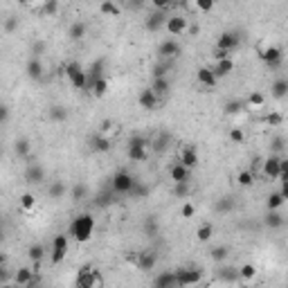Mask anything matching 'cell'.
Segmentation results:
<instances>
[{
    "mask_svg": "<svg viewBox=\"0 0 288 288\" xmlns=\"http://www.w3.org/2000/svg\"><path fill=\"white\" fill-rule=\"evenodd\" d=\"M50 194H52V196H57V198H61V196L65 194V187L61 185V182H57V185H54V187L50 189Z\"/></svg>",
    "mask_w": 288,
    "mask_h": 288,
    "instance_id": "obj_49",
    "label": "cell"
},
{
    "mask_svg": "<svg viewBox=\"0 0 288 288\" xmlns=\"http://www.w3.org/2000/svg\"><path fill=\"white\" fill-rule=\"evenodd\" d=\"M194 5H196V9H198V12L210 14L214 7H216V0H194Z\"/></svg>",
    "mask_w": 288,
    "mask_h": 288,
    "instance_id": "obj_41",
    "label": "cell"
},
{
    "mask_svg": "<svg viewBox=\"0 0 288 288\" xmlns=\"http://www.w3.org/2000/svg\"><path fill=\"white\" fill-rule=\"evenodd\" d=\"M99 77H104V61H95L93 65L88 68V88H90V83L93 81H97Z\"/></svg>",
    "mask_w": 288,
    "mask_h": 288,
    "instance_id": "obj_29",
    "label": "cell"
},
{
    "mask_svg": "<svg viewBox=\"0 0 288 288\" xmlns=\"http://www.w3.org/2000/svg\"><path fill=\"white\" fill-rule=\"evenodd\" d=\"M189 171H192V169H187L185 165L176 162V165L171 167L169 176H171V180L176 182V185H185V182H189Z\"/></svg>",
    "mask_w": 288,
    "mask_h": 288,
    "instance_id": "obj_18",
    "label": "cell"
},
{
    "mask_svg": "<svg viewBox=\"0 0 288 288\" xmlns=\"http://www.w3.org/2000/svg\"><path fill=\"white\" fill-rule=\"evenodd\" d=\"M144 228L149 230V234H155V232H158V225H155V221H147V223H144Z\"/></svg>",
    "mask_w": 288,
    "mask_h": 288,
    "instance_id": "obj_52",
    "label": "cell"
},
{
    "mask_svg": "<svg viewBox=\"0 0 288 288\" xmlns=\"http://www.w3.org/2000/svg\"><path fill=\"white\" fill-rule=\"evenodd\" d=\"M50 117H52V119H57V122L65 119V111H63V106H54L52 111H50Z\"/></svg>",
    "mask_w": 288,
    "mask_h": 288,
    "instance_id": "obj_47",
    "label": "cell"
},
{
    "mask_svg": "<svg viewBox=\"0 0 288 288\" xmlns=\"http://www.w3.org/2000/svg\"><path fill=\"white\" fill-rule=\"evenodd\" d=\"M243 108H246V104H241V101H230L228 104V113H241Z\"/></svg>",
    "mask_w": 288,
    "mask_h": 288,
    "instance_id": "obj_48",
    "label": "cell"
},
{
    "mask_svg": "<svg viewBox=\"0 0 288 288\" xmlns=\"http://www.w3.org/2000/svg\"><path fill=\"white\" fill-rule=\"evenodd\" d=\"M18 207H20L25 214H32L36 207H38V200H36L34 194H30V192H27V194H23L20 198H18Z\"/></svg>",
    "mask_w": 288,
    "mask_h": 288,
    "instance_id": "obj_20",
    "label": "cell"
},
{
    "mask_svg": "<svg viewBox=\"0 0 288 288\" xmlns=\"http://www.w3.org/2000/svg\"><path fill=\"white\" fill-rule=\"evenodd\" d=\"M230 140L234 142V144H243L246 135H243V131H241V129H232V131H230Z\"/></svg>",
    "mask_w": 288,
    "mask_h": 288,
    "instance_id": "obj_46",
    "label": "cell"
},
{
    "mask_svg": "<svg viewBox=\"0 0 288 288\" xmlns=\"http://www.w3.org/2000/svg\"><path fill=\"white\" fill-rule=\"evenodd\" d=\"M111 147H113V140L104 137L101 133H97V135H95V140H93V149H95V151L106 153V151H111Z\"/></svg>",
    "mask_w": 288,
    "mask_h": 288,
    "instance_id": "obj_28",
    "label": "cell"
},
{
    "mask_svg": "<svg viewBox=\"0 0 288 288\" xmlns=\"http://www.w3.org/2000/svg\"><path fill=\"white\" fill-rule=\"evenodd\" d=\"M86 32H88V27H86V23H72L70 25V38L72 41H83L86 38Z\"/></svg>",
    "mask_w": 288,
    "mask_h": 288,
    "instance_id": "obj_31",
    "label": "cell"
},
{
    "mask_svg": "<svg viewBox=\"0 0 288 288\" xmlns=\"http://www.w3.org/2000/svg\"><path fill=\"white\" fill-rule=\"evenodd\" d=\"M14 30H16V18H7L5 32H14Z\"/></svg>",
    "mask_w": 288,
    "mask_h": 288,
    "instance_id": "obj_53",
    "label": "cell"
},
{
    "mask_svg": "<svg viewBox=\"0 0 288 288\" xmlns=\"http://www.w3.org/2000/svg\"><path fill=\"white\" fill-rule=\"evenodd\" d=\"M27 75L32 77V79H38V77H43V63L38 59H32L30 63H27Z\"/></svg>",
    "mask_w": 288,
    "mask_h": 288,
    "instance_id": "obj_36",
    "label": "cell"
},
{
    "mask_svg": "<svg viewBox=\"0 0 288 288\" xmlns=\"http://www.w3.org/2000/svg\"><path fill=\"white\" fill-rule=\"evenodd\" d=\"M27 180L30 182H36V185H41L43 180H45V171H43V167H38V165H30V169H27Z\"/></svg>",
    "mask_w": 288,
    "mask_h": 288,
    "instance_id": "obj_27",
    "label": "cell"
},
{
    "mask_svg": "<svg viewBox=\"0 0 288 288\" xmlns=\"http://www.w3.org/2000/svg\"><path fill=\"white\" fill-rule=\"evenodd\" d=\"M212 70L216 72L218 79H223L230 72H234V59H232V57H228V59H216L212 65Z\"/></svg>",
    "mask_w": 288,
    "mask_h": 288,
    "instance_id": "obj_17",
    "label": "cell"
},
{
    "mask_svg": "<svg viewBox=\"0 0 288 288\" xmlns=\"http://www.w3.org/2000/svg\"><path fill=\"white\" fill-rule=\"evenodd\" d=\"M203 272L198 268H180L176 272V279H178V286H194V284L200 282Z\"/></svg>",
    "mask_w": 288,
    "mask_h": 288,
    "instance_id": "obj_10",
    "label": "cell"
},
{
    "mask_svg": "<svg viewBox=\"0 0 288 288\" xmlns=\"http://www.w3.org/2000/svg\"><path fill=\"white\" fill-rule=\"evenodd\" d=\"M65 77H68V81L72 83V88H77V90L88 88V70H83L77 61L68 63V68H65Z\"/></svg>",
    "mask_w": 288,
    "mask_h": 288,
    "instance_id": "obj_2",
    "label": "cell"
},
{
    "mask_svg": "<svg viewBox=\"0 0 288 288\" xmlns=\"http://www.w3.org/2000/svg\"><path fill=\"white\" fill-rule=\"evenodd\" d=\"M270 95L275 99L288 97V79H275V81L270 83Z\"/></svg>",
    "mask_w": 288,
    "mask_h": 288,
    "instance_id": "obj_21",
    "label": "cell"
},
{
    "mask_svg": "<svg viewBox=\"0 0 288 288\" xmlns=\"http://www.w3.org/2000/svg\"><path fill=\"white\" fill-rule=\"evenodd\" d=\"M43 257H45V248L43 246H32L30 248V259L32 261H41Z\"/></svg>",
    "mask_w": 288,
    "mask_h": 288,
    "instance_id": "obj_43",
    "label": "cell"
},
{
    "mask_svg": "<svg viewBox=\"0 0 288 288\" xmlns=\"http://www.w3.org/2000/svg\"><path fill=\"white\" fill-rule=\"evenodd\" d=\"M196 79H198V83L203 86V88H214V86L218 83L216 72H214L210 65H203V68H198V72H196Z\"/></svg>",
    "mask_w": 288,
    "mask_h": 288,
    "instance_id": "obj_12",
    "label": "cell"
},
{
    "mask_svg": "<svg viewBox=\"0 0 288 288\" xmlns=\"http://www.w3.org/2000/svg\"><path fill=\"white\" fill-rule=\"evenodd\" d=\"M151 5L155 7V9H167V7L171 5V0H151Z\"/></svg>",
    "mask_w": 288,
    "mask_h": 288,
    "instance_id": "obj_50",
    "label": "cell"
},
{
    "mask_svg": "<svg viewBox=\"0 0 288 288\" xmlns=\"http://www.w3.org/2000/svg\"><path fill=\"white\" fill-rule=\"evenodd\" d=\"M236 47H239V34H234V32H223V34L218 36L216 50H223V52L232 54Z\"/></svg>",
    "mask_w": 288,
    "mask_h": 288,
    "instance_id": "obj_11",
    "label": "cell"
},
{
    "mask_svg": "<svg viewBox=\"0 0 288 288\" xmlns=\"http://www.w3.org/2000/svg\"><path fill=\"white\" fill-rule=\"evenodd\" d=\"M99 12L104 14V16H111V18H119V14H122V9H119L113 0H101L99 2Z\"/></svg>",
    "mask_w": 288,
    "mask_h": 288,
    "instance_id": "obj_24",
    "label": "cell"
},
{
    "mask_svg": "<svg viewBox=\"0 0 288 288\" xmlns=\"http://www.w3.org/2000/svg\"><path fill=\"white\" fill-rule=\"evenodd\" d=\"M137 101H140L142 108H147V111H155V106L160 104V97L155 95V90H153V88H144L140 93V97H137Z\"/></svg>",
    "mask_w": 288,
    "mask_h": 288,
    "instance_id": "obj_14",
    "label": "cell"
},
{
    "mask_svg": "<svg viewBox=\"0 0 288 288\" xmlns=\"http://www.w3.org/2000/svg\"><path fill=\"white\" fill-rule=\"evenodd\" d=\"M284 203H286V198H284L282 192H275V194H270V196H268V200H266L268 210H279Z\"/></svg>",
    "mask_w": 288,
    "mask_h": 288,
    "instance_id": "obj_35",
    "label": "cell"
},
{
    "mask_svg": "<svg viewBox=\"0 0 288 288\" xmlns=\"http://www.w3.org/2000/svg\"><path fill=\"white\" fill-rule=\"evenodd\" d=\"M180 216H182V218H187V221L196 216V205L192 203V200H185V203L180 205Z\"/></svg>",
    "mask_w": 288,
    "mask_h": 288,
    "instance_id": "obj_38",
    "label": "cell"
},
{
    "mask_svg": "<svg viewBox=\"0 0 288 288\" xmlns=\"http://www.w3.org/2000/svg\"><path fill=\"white\" fill-rule=\"evenodd\" d=\"M59 12V0H45L41 7V14L43 16H57Z\"/></svg>",
    "mask_w": 288,
    "mask_h": 288,
    "instance_id": "obj_37",
    "label": "cell"
},
{
    "mask_svg": "<svg viewBox=\"0 0 288 288\" xmlns=\"http://www.w3.org/2000/svg\"><path fill=\"white\" fill-rule=\"evenodd\" d=\"M18 2H20V5H23V7H32V5H34V2H36V0H18Z\"/></svg>",
    "mask_w": 288,
    "mask_h": 288,
    "instance_id": "obj_56",
    "label": "cell"
},
{
    "mask_svg": "<svg viewBox=\"0 0 288 288\" xmlns=\"http://www.w3.org/2000/svg\"><path fill=\"white\" fill-rule=\"evenodd\" d=\"M68 246H70V241H68V236L65 234L54 236V241H52V264H61V261L68 257Z\"/></svg>",
    "mask_w": 288,
    "mask_h": 288,
    "instance_id": "obj_8",
    "label": "cell"
},
{
    "mask_svg": "<svg viewBox=\"0 0 288 288\" xmlns=\"http://www.w3.org/2000/svg\"><path fill=\"white\" fill-rule=\"evenodd\" d=\"M77 286L79 288H99L104 286V277H101L99 270H95V268H81L79 275H77Z\"/></svg>",
    "mask_w": 288,
    "mask_h": 288,
    "instance_id": "obj_4",
    "label": "cell"
},
{
    "mask_svg": "<svg viewBox=\"0 0 288 288\" xmlns=\"http://www.w3.org/2000/svg\"><path fill=\"white\" fill-rule=\"evenodd\" d=\"M279 178H282V180H288V158L282 160V173H279Z\"/></svg>",
    "mask_w": 288,
    "mask_h": 288,
    "instance_id": "obj_51",
    "label": "cell"
},
{
    "mask_svg": "<svg viewBox=\"0 0 288 288\" xmlns=\"http://www.w3.org/2000/svg\"><path fill=\"white\" fill-rule=\"evenodd\" d=\"M151 88L155 90V95H158L160 99H162V97L169 93V81H167V79H162V77H155V81H153Z\"/></svg>",
    "mask_w": 288,
    "mask_h": 288,
    "instance_id": "obj_34",
    "label": "cell"
},
{
    "mask_svg": "<svg viewBox=\"0 0 288 288\" xmlns=\"http://www.w3.org/2000/svg\"><path fill=\"white\" fill-rule=\"evenodd\" d=\"M282 122H284V115H282V113L272 111V113H268V115H266V124H268V126H279Z\"/></svg>",
    "mask_w": 288,
    "mask_h": 288,
    "instance_id": "obj_42",
    "label": "cell"
},
{
    "mask_svg": "<svg viewBox=\"0 0 288 288\" xmlns=\"http://www.w3.org/2000/svg\"><path fill=\"white\" fill-rule=\"evenodd\" d=\"M225 257H228V248H225V246H218V248H214V250H212V259H214V261H223Z\"/></svg>",
    "mask_w": 288,
    "mask_h": 288,
    "instance_id": "obj_45",
    "label": "cell"
},
{
    "mask_svg": "<svg viewBox=\"0 0 288 288\" xmlns=\"http://www.w3.org/2000/svg\"><path fill=\"white\" fill-rule=\"evenodd\" d=\"M70 194H72V198L75 200H83L86 198V185H75Z\"/></svg>",
    "mask_w": 288,
    "mask_h": 288,
    "instance_id": "obj_44",
    "label": "cell"
},
{
    "mask_svg": "<svg viewBox=\"0 0 288 288\" xmlns=\"http://www.w3.org/2000/svg\"><path fill=\"white\" fill-rule=\"evenodd\" d=\"M7 117H9V108L2 106V122H7Z\"/></svg>",
    "mask_w": 288,
    "mask_h": 288,
    "instance_id": "obj_57",
    "label": "cell"
},
{
    "mask_svg": "<svg viewBox=\"0 0 288 288\" xmlns=\"http://www.w3.org/2000/svg\"><path fill=\"white\" fill-rule=\"evenodd\" d=\"M167 20H162V9H158V14H153L151 18L147 20V27L149 30H158V27H162Z\"/></svg>",
    "mask_w": 288,
    "mask_h": 288,
    "instance_id": "obj_40",
    "label": "cell"
},
{
    "mask_svg": "<svg viewBox=\"0 0 288 288\" xmlns=\"http://www.w3.org/2000/svg\"><path fill=\"white\" fill-rule=\"evenodd\" d=\"M158 52L162 54L165 59H173V57H178V54L182 52V47H180V43H178L176 38H167V41L160 43Z\"/></svg>",
    "mask_w": 288,
    "mask_h": 288,
    "instance_id": "obj_15",
    "label": "cell"
},
{
    "mask_svg": "<svg viewBox=\"0 0 288 288\" xmlns=\"http://www.w3.org/2000/svg\"><path fill=\"white\" fill-rule=\"evenodd\" d=\"M252 182H254V171L252 169H243V171L236 173V185H239V187H250Z\"/></svg>",
    "mask_w": 288,
    "mask_h": 288,
    "instance_id": "obj_33",
    "label": "cell"
},
{
    "mask_svg": "<svg viewBox=\"0 0 288 288\" xmlns=\"http://www.w3.org/2000/svg\"><path fill=\"white\" fill-rule=\"evenodd\" d=\"M133 187H135V180H133L129 171H119V173L113 176V189L119 192V194H131Z\"/></svg>",
    "mask_w": 288,
    "mask_h": 288,
    "instance_id": "obj_6",
    "label": "cell"
},
{
    "mask_svg": "<svg viewBox=\"0 0 288 288\" xmlns=\"http://www.w3.org/2000/svg\"><path fill=\"white\" fill-rule=\"evenodd\" d=\"M155 261H158V259H155V254L153 252H140V257H137V266H140L142 270H153V268H155Z\"/></svg>",
    "mask_w": 288,
    "mask_h": 288,
    "instance_id": "obj_25",
    "label": "cell"
},
{
    "mask_svg": "<svg viewBox=\"0 0 288 288\" xmlns=\"http://www.w3.org/2000/svg\"><path fill=\"white\" fill-rule=\"evenodd\" d=\"M99 133L104 137H108V140H115V137L122 133V129H119L117 122H104L101 124V129H99Z\"/></svg>",
    "mask_w": 288,
    "mask_h": 288,
    "instance_id": "obj_23",
    "label": "cell"
},
{
    "mask_svg": "<svg viewBox=\"0 0 288 288\" xmlns=\"http://www.w3.org/2000/svg\"><path fill=\"white\" fill-rule=\"evenodd\" d=\"M261 167H264V176L270 178V180H277V178H279V173H282V160L277 158V155L266 158Z\"/></svg>",
    "mask_w": 288,
    "mask_h": 288,
    "instance_id": "obj_13",
    "label": "cell"
},
{
    "mask_svg": "<svg viewBox=\"0 0 288 288\" xmlns=\"http://www.w3.org/2000/svg\"><path fill=\"white\" fill-rule=\"evenodd\" d=\"M266 106V97L261 93H250V97L246 99V108L248 111H261Z\"/></svg>",
    "mask_w": 288,
    "mask_h": 288,
    "instance_id": "obj_22",
    "label": "cell"
},
{
    "mask_svg": "<svg viewBox=\"0 0 288 288\" xmlns=\"http://www.w3.org/2000/svg\"><path fill=\"white\" fill-rule=\"evenodd\" d=\"M14 284H16V286H32V284H36V270L32 266L20 268V270L16 272V277H14Z\"/></svg>",
    "mask_w": 288,
    "mask_h": 288,
    "instance_id": "obj_16",
    "label": "cell"
},
{
    "mask_svg": "<svg viewBox=\"0 0 288 288\" xmlns=\"http://www.w3.org/2000/svg\"><path fill=\"white\" fill-rule=\"evenodd\" d=\"M189 34H198V32H200V27H198V25H189Z\"/></svg>",
    "mask_w": 288,
    "mask_h": 288,
    "instance_id": "obj_55",
    "label": "cell"
},
{
    "mask_svg": "<svg viewBox=\"0 0 288 288\" xmlns=\"http://www.w3.org/2000/svg\"><path fill=\"white\" fill-rule=\"evenodd\" d=\"M284 223V218L277 214V210H268V216H266V225L268 228H279Z\"/></svg>",
    "mask_w": 288,
    "mask_h": 288,
    "instance_id": "obj_39",
    "label": "cell"
},
{
    "mask_svg": "<svg viewBox=\"0 0 288 288\" xmlns=\"http://www.w3.org/2000/svg\"><path fill=\"white\" fill-rule=\"evenodd\" d=\"M108 88H111V81H108V77H99L97 81L90 83V93L95 95V97H106L108 95Z\"/></svg>",
    "mask_w": 288,
    "mask_h": 288,
    "instance_id": "obj_19",
    "label": "cell"
},
{
    "mask_svg": "<svg viewBox=\"0 0 288 288\" xmlns=\"http://www.w3.org/2000/svg\"><path fill=\"white\" fill-rule=\"evenodd\" d=\"M126 158L131 162H144L149 158V151H147V140L140 135L131 137L129 140V147H126Z\"/></svg>",
    "mask_w": 288,
    "mask_h": 288,
    "instance_id": "obj_3",
    "label": "cell"
},
{
    "mask_svg": "<svg viewBox=\"0 0 288 288\" xmlns=\"http://www.w3.org/2000/svg\"><path fill=\"white\" fill-rule=\"evenodd\" d=\"M93 232H95V221H93L90 214H81V216H77L75 221L70 223V236L75 239L77 243L90 241Z\"/></svg>",
    "mask_w": 288,
    "mask_h": 288,
    "instance_id": "obj_1",
    "label": "cell"
},
{
    "mask_svg": "<svg viewBox=\"0 0 288 288\" xmlns=\"http://www.w3.org/2000/svg\"><path fill=\"white\" fill-rule=\"evenodd\" d=\"M257 266L254 264H246V266H241V268H239V277H241V282H246V284H250L254 279V277H257Z\"/></svg>",
    "mask_w": 288,
    "mask_h": 288,
    "instance_id": "obj_30",
    "label": "cell"
},
{
    "mask_svg": "<svg viewBox=\"0 0 288 288\" xmlns=\"http://www.w3.org/2000/svg\"><path fill=\"white\" fill-rule=\"evenodd\" d=\"M14 151H16L18 158H27L32 151V144L27 137H20V140H16V144H14Z\"/></svg>",
    "mask_w": 288,
    "mask_h": 288,
    "instance_id": "obj_32",
    "label": "cell"
},
{
    "mask_svg": "<svg viewBox=\"0 0 288 288\" xmlns=\"http://www.w3.org/2000/svg\"><path fill=\"white\" fill-rule=\"evenodd\" d=\"M212 236H214V225L212 223H203L198 230H196V239H198L200 243L212 241Z\"/></svg>",
    "mask_w": 288,
    "mask_h": 288,
    "instance_id": "obj_26",
    "label": "cell"
},
{
    "mask_svg": "<svg viewBox=\"0 0 288 288\" xmlns=\"http://www.w3.org/2000/svg\"><path fill=\"white\" fill-rule=\"evenodd\" d=\"M165 30H167V34H171V36H185L189 30V23L185 16H169L165 23Z\"/></svg>",
    "mask_w": 288,
    "mask_h": 288,
    "instance_id": "obj_7",
    "label": "cell"
},
{
    "mask_svg": "<svg viewBox=\"0 0 288 288\" xmlns=\"http://www.w3.org/2000/svg\"><path fill=\"white\" fill-rule=\"evenodd\" d=\"M284 194V198H288V180H282V189H279Z\"/></svg>",
    "mask_w": 288,
    "mask_h": 288,
    "instance_id": "obj_54",
    "label": "cell"
},
{
    "mask_svg": "<svg viewBox=\"0 0 288 288\" xmlns=\"http://www.w3.org/2000/svg\"><path fill=\"white\" fill-rule=\"evenodd\" d=\"M178 162L185 165L187 169H194V167L198 165V151H196L192 144H182V147L178 149Z\"/></svg>",
    "mask_w": 288,
    "mask_h": 288,
    "instance_id": "obj_9",
    "label": "cell"
},
{
    "mask_svg": "<svg viewBox=\"0 0 288 288\" xmlns=\"http://www.w3.org/2000/svg\"><path fill=\"white\" fill-rule=\"evenodd\" d=\"M257 52H259V59L264 61V63H268V65H279L282 63L284 54L277 45H270V43H259Z\"/></svg>",
    "mask_w": 288,
    "mask_h": 288,
    "instance_id": "obj_5",
    "label": "cell"
}]
</instances>
